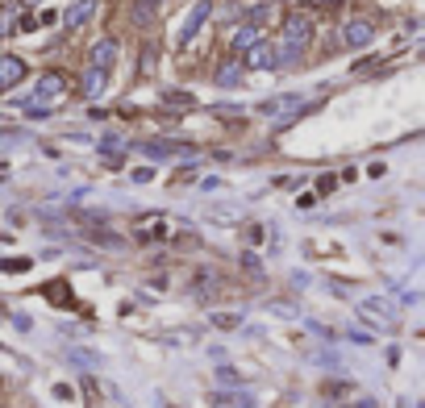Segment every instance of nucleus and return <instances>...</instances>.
<instances>
[{"label":"nucleus","mask_w":425,"mask_h":408,"mask_svg":"<svg viewBox=\"0 0 425 408\" xmlns=\"http://www.w3.org/2000/svg\"><path fill=\"white\" fill-rule=\"evenodd\" d=\"M308 46H313V21H308L304 13H292V17L284 21V34H280V46H276V50H280V55H276V59H280V63H296V59L304 55V50H308Z\"/></svg>","instance_id":"1"},{"label":"nucleus","mask_w":425,"mask_h":408,"mask_svg":"<svg viewBox=\"0 0 425 408\" xmlns=\"http://www.w3.org/2000/svg\"><path fill=\"white\" fill-rule=\"evenodd\" d=\"M63 96H67V79H63L59 71H46V75L38 79L34 96L25 100V117H38V113H46V109H59Z\"/></svg>","instance_id":"2"},{"label":"nucleus","mask_w":425,"mask_h":408,"mask_svg":"<svg viewBox=\"0 0 425 408\" xmlns=\"http://www.w3.org/2000/svg\"><path fill=\"white\" fill-rule=\"evenodd\" d=\"M342 38H346V46L350 50H359V46H367L371 38H376V25H371V21H346V29H342Z\"/></svg>","instance_id":"3"},{"label":"nucleus","mask_w":425,"mask_h":408,"mask_svg":"<svg viewBox=\"0 0 425 408\" xmlns=\"http://www.w3.org/2000/svg\"><path fill=\"white\" fill-rule=\"evenodd\" d=\"M204 17H208V0H200V5L184 17V25H180V46H188L196 34H200V25H204Z\"/></svg>","instance_id":"4"},{"label":"nucleus","mask_w":425,"mask_h":408,"mask_svg":"<svg viewBox=\"0 0 425 408\" xmlns=\"http://www.w3.org/2000/svg\"><path fill=\"white\" fill-rule=\"evenodd\" d=\"M113 59H117V42H113V38H100V42L92 46V63H88V67L109 71V67H113Z\"/></svg>","instance_id":"5"},{"label":"nucleus","mask_w":425,"mask_h":408,"mask_svg":"<svg viewBox=\"0 0 425 408\" xmlns=\"http://www.w3.org/2000/svg\"><path fill=\"white\" fill-rule=\"evenodd\" d=\"M246 63H250V67H258V71H271V67H280V59H276V46H267V42H254V46H250V55H246Z\"/></svg>","instance_id":"6"},{"label":"nucleus","mask_w":425,"mask_h":408,"mask_svg":"<svg viewBox=\"0 0 425 408\" xmlns=\"http://www.w3.org/2000/svg\"><path fill=\"white\" fill-rule=\"evenodd\" d=\"M138 150H142L146 159H158V163H163V159H175V155H188V146H175V142H142Z\"/></svg>","instance_id":"7"},{"label":"nucleus","mask_w":425,"mask_h":408,"mask_svg":"<svg viewBox=\"0 0 425 408\" xmlns=\"http://www.w3.org/2000/svg\"><path fill=\"white\" fill-rule=\"evenodd\" d=\"M25 75V63L21 59H13V55H0V92H9L17 79Z\"/></svg>","instance_id":"8"},{"label":"nucleus","mask_w":425,"mask_h":408,"mask_svg":"<svg viewBox=\"0 0 425 408\" xmlns=\"http://www.w3.org/2000/svg\"><path fill=\"white\" fill-rule=\"evenodd\" d=\"M296 109H304V105H300V96H276V100H263V105H258V117H276V113H296Z\"/></svg>","instance_id":"9"},{"label":"nucleus","mask_w":425,"mask_h":408,"mask_svg":"<svg viewBox=\"0 0 425 408\" xmlns=\"http://www.w3.org/2000/svg\"><path fill=\"white\" fill-rule=\"evenodd\" d=\"M96 17V0H75V5L63 13V21H67V29H80L84 21H92Z\"/></svg>","instance_id":"10"},{"label":"nucleus","mask_w":425,"mask_h":408,"mask_svg":"<svg viewBox=\"0 0 425 408\" xmlns=\"http://www.w3.org/2000/svg\"><path fill=\"white\" fill-rule=\"evenodd\" d=\"M104 88H109V71H96V67H88V71H84V84H80V92H84L88 100H96Z\"/></svg>","instance_id":"11"},{"label":"nucleus","mask_w":425,"mask_h":408,"mask_svg":"<svg viewBox=\"0 0 425 408\" xmlns=\"http://www.w3.org/2000/svg\"><path fill=\"white\" fill-rule=\"evenodd\" d=\"M158 5H163V0H138L134 21H138V25H150V21H154V13H158Z\"/></svg>","instance_id":"12"},{"label":"nucleus","mask_w":425,"mask_h":408,"mask_svg":"<svg viewBox=\"0 0 425 408\" xmlns=\"http://www.w3.org/2000/svg\"><path fill=\"white\" fill-rule=\"evenodd\" d=\"M217 84H221V88H238V84H242V63H226V67L217 71Z\"/></svg>","instance_id":"13"},{"label":"nucleus","mask_w":425,"mask_h":408,"mask_svg":"<svg viewBox=\"0 0 425 408\" xmlns=\"http://www.w3.org/2000/svg\"><path fill=\"white\" fill-rule=\"evenodd\" d=\"M46 296L55 300V304H63V309H71V288H67V283H59V279L46 283Z\"/></svg>","instance_id":"14"},{"label":"nucleus","mask_w":425,"mask_h":408,"mask_svg":"<svg viewBox=\"0 0 425 408\" xmlns=\"http://www.w3.org/2000/svg\"><path fill=\"white\" fill-rule=\"evenodd\" d=\"M254 42H258V29H254V25H242V29L234 34V50H250Z\"/></svg>","instance_id":"15"},{"label":"nucleus","mask_w":425,"mask_h":408,"mask_svg":"<svg viewBox=\"0 0 425 408\" xmlns=\"http://www.w3.org/2000/svg\"><path fill=\"white\" fill-rule=\"evenodd\" d=\"M163 105H175V109H192L196 100H192L188 92H175V88H171V92H163Z\"/></svg>","instance_id":"16"},{"label":"nucleus","mask_w":425,"mask_h":408,"mask_svg":"<svg viewBox=\"0 0 425 408\" xmlns=\"http://www.w3.org/2000/svg\"><path fill=\"white\" fill-rule=\"evenodd\" d=\"M363 309H367V313H376V321H388V304H384V300H367Z\"/></svg>","instance_id":"17"},{"label":"nucleus","mask_w":425,"mask_h":408,"mask_svg":"<svg viewBox=\"0 0 425 408\" xmlns=\"http://www.w3.org/2000/svg\"><path fill=\"white\" fill-rule=\"evenodd\" d=\"M217 404H221V408H250L246 396H217Z\"/></svg>","instance_id":"18"},{"label":"nucleus","mask_w":425,"mask_h":408,"mask_svg":"<svg viewBox=\"0 0 425 408\" xmlns=\"http://www.w3.org/2000/svg\"><path fill=\"white\" fill-rule=\"evenodd\" d=\"M0 267H5V271H29V259H5Z\"/></svg>","instance_id":"19"},{"label":"nucleus","mask_w":425,"mask_h":408,"mask_svg":"<svg viewBox=\"0 0 425 408\" xmlns=\"http://www.w3.org/2000/svg\"><path fill=\"white\" fill-rule=\"evenodd\" d=\"M334 188H338V179H334V175H321V179H317V192H321V196H326V192H334Z\"/></svg>","instance_id":"20"},{"label":"nucleus","mask_w":425,"mask_h":408,"mask_svg":"<svg viewBox=\"0 0 425 408\" xmlns=\"http://www.w3.org/2000/svg\"><path fill=\"white\" fill-rule=\"evenodd\" d=\"M321 5H338V0H321Z\"/></svg>","instance_id":"21"},{"label":"nucleus","mask_w":425,"mask_h":408,"mask_svg":"<svg viewBox=\"0 0 425 408\" xmlns=\"http://www.w3.org/2000/svg\"><path fill=\"white\" fill-rule=\"evenodd\" d=\"M25 5H38V0H25Z\"/></svg>","instance_id":"22"}]
</instances>
